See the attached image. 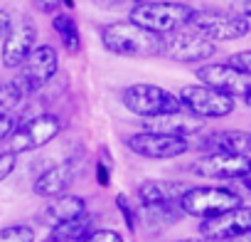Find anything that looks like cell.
<instances>
[{
  "mask_svg": "<svg viewBox=\"0 0 251 242\" xmlns=\"http://www.w3.org/2000/svg\"><path fill=\"white\" fill-rule=\"evenodd\" d=\"M101 45L121 57H160V35L131 23H106L99 28Z\"/></svg>",
  "mask_w": 251,
  "mask_h": 242,
  "instance_id": "6da1fadb",
  "label": "cell"
},
{
  "mask_svg": "<svg viewBox=\"0 0 251 242\" xmlns=\"http://www.w3.org/2000/svg\"><path fill=\"white\" fill-rule=\"evenodd\" d=\"M195 8L185 3H168V0H158V3H138L128 13V23L138 25L141 30H148L153 35H168L190 23Z\"/></svg>",
  "mask_w": 251,
  "mask_h": 242,
  "instance_id": "7a4b0ae2",
  "label": "cell"
},
{
  "mask_svg": "<svg viewBox=\"0 0 251 242\" xmlns=\"http://www.w3.org/2000/svg\"><path fill=\"white\" fill-rule=\"evenodd\" d=\"M244 205L241 195L231 188H222V185H200V188H187L180 200H177V208L180 212L185 215H192V217H214V215H222L226 210H234Z\"/></svg>",
  "mask_w": 251,
  "mask_h": 242,
  "instance_id": "3957f363",
  "label": "cell"
},
{
  "mask_svg": "<svg viewBox=\"0 0 251 242\" xmlns=\"http://www.w3.org/2000/svg\"><path fill=\"white\" fill-rule=\"evenodd\" d=\"M121 104L141 119L173 114V111L182 109L177 94H173V91H168L158 84H131V87H126L121 91Z\"/></svg>",
  "mask_w": 251,
  "mask_h": 242,
  "instance_id": "277c9868",
  "label": "cell"
},
{
  "mask_svg": "<svg viewBox=\"0 0 251 242\" xmlns=\"http://www.w3.org/2000/svg\"><path fill=\"white\" fill-rule=\"evenodd\" d=\"M187 28L207 37L209 42L239 40V37H246L251 30L249 18H239V15L222 13V10H192Z\"/></svg>",
  "mask_w": 251,
  "mask_h": 242,
  "instance_id": "5b68a950",
  "label": "cell"
},
{
  "mask_svg": "<svg viewBox=\"0 0 251 242\" xmlns=\"http://www.w3.org/2000/svg\"><path fill=\"white\" fill-rule=\"evenodd\" d=\"M217 52V45L207 37L197 35L195 30H175L168 35H160V57H168L180 64H200L212 60Z\"/></svg>",
  "mask_w": 251,
  "mask_h": 242,
  "instance_id": "8992f818",
  "label": "cell"
},
{
  "mask_svg": "<svg viewBox=\"0 0 251 242\" xmlns=\"http://www.w3.org/2000/svg\"><path fill=\"white\" fill-rule=\"evenodd\" d=\"M62 131V119L57 114H37L27 121H23L20 126H15L10 131V149L15 156L20 153H27V151H35V149H42L47 146L50 141H54Z\"/></svg>",
  "mask_w": 251,
  "mask_h": 242,
  "instance_id": "52a82bcc",
  "label": "cell"
},
{
  "mask_svg": "<svg viewBox=\"0 0 251 242\" xmlns=\"http://www.w3.org/2000/svg\"><path fill=\"white\" fill-rule=\"evenodd\" d=\"M180 104L200 119H224L236 109V99L204 84H185L177 94Z\"/></svg>",
  "mask_w": 251,
  "mask_h": 242,
  "instance_id": "ba28073f",
  "label": "cell"
},
{
  "mask_svg": "<svg viewBox=\"0 0 251 242\" xmlns=\"http://www.w3.org/2000/svg\"><path fill=\"white\" fill-rule=\"evenodd\" d=\"M126 149L136 156L163 161V158H177L192 149V144L182 136H168V134H153V131H141L126 139Z\"/></svg>",
  "mask_w": 251,
  "mask_h": 242,
  "instance_id": "9c48e42d",
  "label": "cell"
},
{
  "mask_svg": "<svg viewBox=\"0 0 251 242\" xmlns=\"http://www.w3.org/2000/svg\"><path fill=\"white\" fill-rule=\"evenodd\" d=\"M197 79L209 87L217 89L231 99H239L241 104H249V89H251V74H241L236 69H231L226 62L222 64H204L197 69Z\"/></svg>",
  "mask_w": 251,
  "mask_h": 242,
  "instance_id": "30bf717a",
  "label": "cell"
},
{
  "mask_svg": "<svg viewBox=\"0 0 251 242\" xmlns=\"http://www.w3.org/2000/svg\"><path fill=\"white\" fill-rule=\"evenodd\" d=\"M35 42H37V28H35L32 20L20 18V20L10 23V28L3 37V50H0V62H3V67H8V69L23 67V62L35 50Z\"/></svg>",
  "mask_w": 251,
  "mask_h": 242,
  "instance_id": "8fae6325",
  "label": "cell"
},
{
  "mask_svg": "<svg viewBox=\"0 0 251 242\" xmlns=\"http://www.w3.org/2000/svg\"><path fill=\"white\" fill-rule=\"evenodd\" d=\"M57 67H59V55L52 45H40L30 52V57L23 62L20 67V84L27 94H35L40 91L54 74H57Z\"/></svg>",
  "mask_w": 251,
  "mask_h": 242,
  "instance_id": "7c38bea8",
  "label": "cell"
},
{
  "mask_svg": "<svg viewBox=\"0 0 251 242\" xmlns=\"http://www.w3.org/2000/svg\"><path fill=\"white\" fill-rule=\"evenodd\" d=\"M195 176L202 178H222V181H241L251 171V158L249 156H236V153H204L200 161L190 166Z\"/></svg>",
  "mask_w": 251,
  "mask_h": 242,
  "instance_id": "4fadbf2b",
  "label": "cell"
},
{
  "mask_svg": "<svg viewBox=\"0 0 251 242\" xmlns=\"http://www.w3.org/2000/svg\"><path fill=\"white\" fill-rule=\"evenodd\" d=\"M249 230H251V210L246 205H239L214 217H204L200 222V232L207 240H234L239 235H246Z\"/></svg>",
  "mask_w": 251,
  "mask_h": 242,
  "instance_id": "5bb4252c",
  "label": "cell"
},
{
  "mask_svg": "<svg viewBox=\"0 0 251 242\" xmlns=\"http://www.w3.org/2000/svg\"><path fill=\"white\" fill-rule=\"evenodd\" d=\"M146 131H153V134H168V136H192V134H200L204 129V119L190 114V111H173V114H160V116H151L146 119L143 124Z\"/></svg>",
  "mask_w": 251,
  "mask_h": 242,
  "instance_id": "9a60e30c",
  "label": "cell"
},
{
  "mask_svg": "<svg viewBox=\"0 0 251 242\" xmlns=\"http://www.w3.org/2000/svg\"><path fill=\"white\" fill-rule=\"evenodd\" d=\"M197 149L204 153H236V156H249L251 149V134L241 129H222L204 134L197 141Z\"/></svg>",
  "mask_w": 251,
  "mask_h": 242,
  "instance_id": "2e32d148",
  "label": "cell"
},
{
  "mask_svg": "<svg viewBox=\"0 0 251 242\" xmlns=\"http://www.w3.org/2000/svg\"><path fill=\"white\" fill-rule=\"evenodd\" d=\"M84 212H86V200L81 195H57L37 212V222H42L45 227H57Z\"/></svg>",
  "mask_w": 251,
  "mask_h": 242,
  "instance_id": "e0dca14e",
  "label": "cell"
},
{
  "mask_svg": "<svg viewBox=\"0 0 251 242\" xmlns=\"http://www.w3.org/2000/svg\"><path fill=\"white\" fill-rule=\"evenodd\" d=\"M74 178H76L74 163L64 161V163H57V166L47 168L45 173H40L32 183V190L40 198H57V195H64V190L72 185Z\"/></svg>",
  "mask_w": 251,
  "mask_h": 242,
  "instance_id": "ac0fdd59",
  "label": "cell"
},
{
  "mask_svg": "<svg viewBox=\"0 0 251 242\" xmlns=\"http://www.w3.org/2000/svg\"><path fill=\"white\" fill-rule=\"evenodd\" d=\"M187 188L177 181H146L138 188V198L143 205H168L177 203Z\"/></svg>",
  "mask_w": 251,
  "mask_h": 242,
  "instance_id": "d6986e66",
  "label": "cell"
},
{
  "mask_svg": "<svg viewBox=\"0 0 251 242\" xmlns=\"http://www.w3.org/2000/svg\"><path fill=\"white\" fill-rule=\"evenodd\" d=\"M91 215H79L74 220H67L57 227H50V235L45 242H81L91 232Z\"/></svg>",
  "mask_w": 251,
  "mask_h": 242,
  "instance_id": "ffe728a7",
  "label": "cell"
},
{
  "mask_svg": "<svg viewBox=\"0 0 251 242\" xmlns=\"http://www.w3.org/2000/svg\"><path fill=\"white\" fill-rule=\"evenodd\" d=\"M141 215L148 230H163L168 225H175L182 212L177 203H168V205H141Z\"/></svg>",
  "mask_w": 251,
  "mask_h": 242,
  "instance_id": "44dd1931",
  "label": "cell"
},
{
  "mask_svg": "<svg viewBox=\"0 0 251 242\" xmlns=\"http://www.w3.org/2000/svg\"><path fill=\"white\" fill-rule=\"evenodd\" d=\"M52 30L59 35V40L67 47V52H79L81 50V35H79V28H76L72 15L54 13L52 15Z\"/></svg>",
  "mask_w": 251,
  "mask_h": 242,
  "instance_id": "7402d4cb",
  "label": "cell"
},
{
  "mask_svg": "<svg viewBox=\"0 0 251 242\" xmlns=\"http://www.w3.org/2000/svg\"><path fill=\"white\" fill-rule=\"evenodd\" d=\"M25 96H27V91L23 89L20 79H10L8 84H0V106H3L5 111L20 106Z\"/></svg>",
  "mask_w": 251,
  "mask_h": 242,
  "instance_id": "603a6c76",
  "label": "cell"
},
{
  "mask_svg": "<svg viewBox=\"0 0 251 242\" xmlns=\"http://www.w3.org/2000/svg\"><path fill=\"white\" fill-rule=\"evenodd\" d=\"M0 242H35V230L30 225L0 227Z\"/></svg>",
  "mask_w": 251,
  "mask_h": 242,
  "instance_id": "cb8c5ba5",
  "label": "cell"
},
{
  "mask_svg": "<svg viewBox=\"0 0 251 242\" xmlns=\"http://www.w3.org/2000/svg\"><path fill=\"white\" fill-rule=\"evenodd\" d=\"M116 208L121 210V215H123V220H126V227H128L131 232L138 227V215H136V210H133V205L128 203V198H126L123 193H118L116 195Z\"/></svg>",
  "mask_w": 251,
  "mask_h": 242,
  "instance_id": "d4e9b609",
  "label": "cell"
},
{
  "mask_svg": "<svg viewBox=\"0 0 251 242\" xmlns=\"http://www.w3.org/2000/svg\"><path fill=\"white\" fill-rule=\"evenodd\" d=\"M226 64H229L231 69L241 72V74H251V52H249V50L236 52V55H231V57L226 60Z\"/></svg>",
  "mask_w": 251,
  "mask_h": 242,
  "instance_id": "484cf974",
  "label": "cell"
},
{
  "mask_svg": "<svg viewBox=\"0 0 251 242\" xmlns=\"http://www.w3.org/2000/svg\"><path fill=\"white\" fill-rule=\"evenodd\" d=\"M81 242H123V237L116 230H91Z\"/></svg>",
  "mask_w": 251,
  "mask_h": 242,
  "instance_id": "4316f807",
  "label": "cell"
},
{
  "mask_svg": "<svg viewBox=\"0 0 251 242\" xmlns=\"http://www.w3.org/2000/svg\"><path fill=\"white\" fill-rule=\"evenodd\" d=\"M18 166V156L13 151H0V183H3Z\"/></svg>",
  "mask_w": 251,
  "mask_h": 242,
  "instance_id": "83f0119b",
  "label": "cell"
},
{
  "mask_svg": "<svg viewBox=\"0 0 251 242\" xmlns=\"http://www.w3.org/2000/svg\"><path fill=\"white\" fill-rule=\"evenodd\" d=\"M15 129V116L10 111H0V141H5Z\"/></svg>",
  "mask_w": 251,
  "mask_h": 242,
  "instance_id": "f1b7e54d",
  "label": "cell"
},
{
  "mask_svg": "<svg viewBox=\"0 0 251 242\" xmlns=\"http://www.w3.org/2000/svg\"><path fill=\"white\" fill-rule=\"evenodd\" d=\"M229 8H231V15L249 18V13H251V0H229Z\"/></svg>",
  "mask_w": 251,
  "mask_h": 242,
  "instance_id": "f546056e",
  "label": "cell"
},
{
  "mask_svg": "<svg viewBox=\"0 0 251 242\" xmlns=\"http://www.w3.org/2000/svg\"><path fill=\"white\" fill-rule=\"evenodd\" d=\"M32 3H35V8H37L40 13H45V15H54L57 8H59V0H32Z\"/></svg>",
  "mask_w": 251,
  "mask_h": 242,
  "instance_id": "4dcf8cb0",
  "label": "cell"
},
{
  "mask_svg": "<svg viewBox=\"0 0 251 242\" xmlns=\"http://www.w3.org/2000/svg\"><path fill=\"white\" fill-rule=\"evenodd\" d=\"M96 181H99V185H108L111 183V171H108V163L106 161H99L96 163Z\"/></svg>",
  "mask_w": 251,
  "mask_h": 242,
  "instance_id": "1f68e13d",
  "label": "cell"
},
{
  "mask_svg": "<svg viewBox=\"0 0 251 242\" xmlns=\"http://www.w3.org/2000/svg\"><path fill=\"white\" fill-rule=\"evenodd\" d=\"M101 3H106L103 8H118V5H126V3L138 5V3H158V0H101Z\"/></svg>",
  "mask_w": 251,
  "mask_h": 242,
  "instance_id": "d6a6232c",
  "label": "cell"
},
{
  "mask_svg": "<svg viewBox=\"0 0 251 242\" xmlns=\"http://www.w3.org/2000/svg\"><path fill=\"white\" fill-rule=\"evenodd\" d=\"M10 23H13V18H10V13L8 10H3L0 8V40L5 37V32H8V28H10Z\"/></svg>",
  "mask_w": 251,
  "mask_h": 242,
  "instance_id": "836d02e7",
  "label": "cell"
},
{
  "mask_svg": "<svg viewBox=\"0 0 251 242\" xmlns=\"http://www.w3.org/2000/svg\"><path fill=\"white\" fill-rule=\"evenodd\" d=\"M177 242H231V240H177Z\"/></svg>",
  "mask_w": 251,
  "mask_h": 242,
  "instance_id": "e575fe53",
  "label": "cell"
},
{
  "mask_svg": "<svg viewBox=\"0 0 251 242\" xmlns=\"http://www.w3.org/2000/svg\"><path fill=\"white\" fill-rule=\"evenodd\" d=\"M59 3H62V5H64V8H69V10H72V8H74V0H59Z\"/></svg>",
  "mask_w": 251,
  "mask_h": 242,
  "instance_id": "d590c367",
  "label": "cell"
}]
</instances>
